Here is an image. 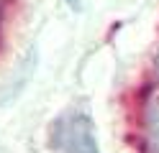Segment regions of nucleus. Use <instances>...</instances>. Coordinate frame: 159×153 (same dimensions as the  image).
Segmentation results:
<instances>
[{"instance_id":"nucleus-1","label":"nucleus","mask_w":159,"mask_h":153,"mask_svg":"<svg viewBox=\"0 0 159 153\" xmlns=\"http://www.w3.org/2000/svg\"><path fill=\"white\" fill-rule=\"evenodd\" d=\"M52 148L59 153H100L98 128L85 110H64L52 122Z\"/></svg>"},{"instance_id":"nucleus-2","label":"nucleus","mask_w":159,"mask_h":153,"mask_svg":"<svg viewBox=\"0 0 159 153\" xmlns=\"http://www.w3.org/2000/svg\"><path fill=\"white\" fill-rule=\"evenodd\" d=\"M146 153H159V100L146 107Z\"/></svg>"},{"instance_id":"nucleus-3","label":"nucleus","mask_w":159,"mask_h":153,"mask_svg":"<svg viewBox=\"0 0 159 153\" xmlns=\"http://www.w3.org/2000/svg\"><path fill=\"white\" fill-rule=\"evenodd\" d=\"M67 3H69V5H72L75 10H80V0H67Z\"/></svg>"}]
</instances>
